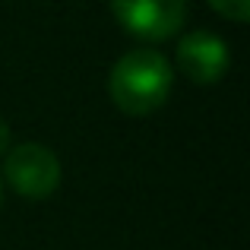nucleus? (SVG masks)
I'll list each match as a JSON object with an SVG mask.
<instances>
[{"label": "nucleus", "mask_w": 250, "mask_h": 250, "mask_svg": "<svg viewBox=\"0 0 250 250\" xmlns=\"http://www.w3.org/2000/svg\"><path fill=\"white\" fill-rule=\"evenodd\" d=\"M171 89H174L171 61L149 48L127 51L111 67V76H108L111 102H114L117 111H124L130 117H146L152 111H159L168 102Z\"/></svg>", "instance_id": "nucleus-1"}, {"label": "nucleus", "mask_w": 250, "mask_h": 250, "mask_svg": "<svg viewBox=\"0 0 250 250\" xmlns=\"http://www.w3.org/2000/svg\"><path fill=\"white\" fill-rule=\"evenodd\" d=\"M3 177L25 200H48L61 187V159L42 143H22L3 155Z\"/></svg>", "instance_id": "nucleus-2"}, {"label": "nucleus", "mask_w": 250, "mask_h": 250, "mask_svg": "<svg viewBox=\"0 0 250 250\" xmlns=\"http://www.w3.org/2000/svg\"><path fill=\"white\" fill-rule=\"evenodd\" d=\"M111 10L130 35L165 42L184 25L187 0H111Z\"/></svg>", "instance_id": "nucleus-3"}, {"label": "nucleus", "mask_w": 250, "mask_h": 250, "mask_svg": "<svg viewBox=\"0 0 250 250\" xmlns=\"http://www.w3.org/2000/svg\"><path fill=\"white\" fill-rule=\"evenodd\" d=\"M228 67H231V48L215 32L196 29L177 42V70L190 83L212 85L228 73Z\"/></svg>", "instance_id": "nucleus-4"}, {"label": "nucleus", "mask_w": 250, "mask_h": 250, "mask_svg": "<svg viewBox=\"0 0 250 250\" xmlns=\"http://www.w3.org/2000/svg\"><path fill=\"white\" fill-rule=\"evenodd\" d=\"M209 6H212L219 16L231 19V22H247L250 19V0H209Z\"/></svg>", "instance_id": "nucleus-5"}, {"label": "nucleus", "mask_w": 250, "mask_h": 250, "mask_svg": "<svg viewBox=\"0 0 250 250\" xmlns=\"http://www.w3.org/2000/svg\"><path fill=\"white\" fill-rule=\"evenodd\" d=\"M10 140H13V136H10V127H6V121L0 117V159L10 152Z\"/></svg>", "instance_id": "nucleus-6"}]
</instances>
